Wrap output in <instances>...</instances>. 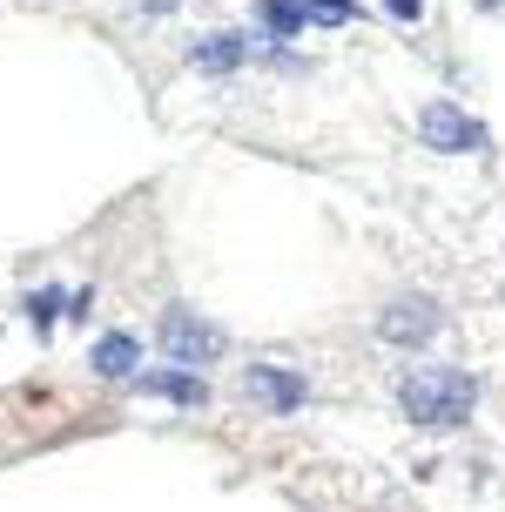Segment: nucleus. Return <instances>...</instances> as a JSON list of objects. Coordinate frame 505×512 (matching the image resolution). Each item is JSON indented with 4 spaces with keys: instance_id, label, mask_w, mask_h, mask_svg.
<instances>
[{
    "instance_id": "11",
    "label": "nucleus",
    "mask_w": 505,
    "mask_h": 512,
    "mask_svg": "<svg viewBox=\"0 0 505 512\" xmlns=\"http://www.w3.org/2000/svg\"><path fill=\"white\" fill-rule=\"evenodd\" d=\"M61 297H68V290H34V297H27V317H34V324L48 331L54 317H61Z\"/></svg>"
},
{
    "instance_id": "7",
    "label": "nucleus",
    "mask_w": 505,
    "mask_h": 512,
    "mask_svg": "<svg viewBox=\"0 0 505 512\" xmlns=\"http://www.w3.org/2000/svg\"><path fill=\"white\" fill-rule=\"evenodd\" d=\"M95 371H101V378H135V371H142L135 337H128V331H108V337L95 344Z\"/></svg>"
},
{
    "instance_id": "9",
    "label": "nucleus",
    "mask_w": 505,
    "mask_h": 512,
    "mask_svg": "<svg viewBox=\"0 0 505 512\" xmlns=\"http://www.w3.org/2000/svg\"><path fill=\"white\" fill-rule=\"evenodd\" d=\"M256 21L270 27V34H297V27H310V14H303V0H263Z\"/></svg>"
},
{
    "instance_id": "8",
    "label": "nucleus",
    "mask_w": 505,
    "mask_h": 512,
    "mask_svg": "<svg viewBox=\"0 0 505 512\" xmlns=\"http://www.w3.org/2000/svg\"><path fill=\"white\" fill-rule=\"evenodd\" d=\"M243 61V41L236 34H216V41H196V68H209V75H229Z\"/></svg>"
},
{
    "instance_id": "12",
    "label": "nucleus",
    "mask_w": 505,
    "mask_h": 512,
    "mask_svg": "<svg viewBox=\"0 0 505 512\" xmlns=\"http://www.w3.org/2000/svg\"><path fill=\"white\" fill-rule=\"evenodd\" d=\"M384 7H391L398 21H418V14H425V0H384Z\"/></svg>"
},
{
    "instance_id": "4",
    "label": "nucleus",
    "mask_w": 505,
    "mask_h": 512,
    "mask_svg": "<svg viewBox=\"0 0 505 512\" xmlns=\"http://www.w3.org/2000/svg\"><path fill=\"white\" fill-rule=\"evenodd\" d=\"M418 128H425L431 149H445V155H458V149H485V122H479V115H465V108H452V102H431Z\"/></svg>"
},
{
    "instance_id": "10",
    "label": "nucleus",
    "mask_w": 505,
    "mask_h": 512,
    "mask_svg": "<svg viewBox=\"0 0 505 512\" xmlns=\"http://www.w3.org/2000/svg\"><path fill=\"white\" fill-rule=\"evenodd\" d=\"M303 14H310V21L344 27V21H357V0H303Z\"/></svg>"
},
{
    "instance_id": "1",
    "label": "nucleus",
    "mask_w": 505,
    "mask_h": 512,
    "mask_svg": "<svg viewBox=\"0 0 505 512\" xmlns=\"http://www.w3.org/2000/svg\"><path fill=\"white\" fill-rule=\"evenodd\" d=\"M398 405L411 425H431V432H445V425H465L472 405H479V384L452 371V364H438V371H411L398 384Z\"/></svg>"
},
{
    "instance_id": "6",
    "label": "nucleus",
    "mask_w": 505,
    "mask_h": 512,
    "mask_svg": "<svg viewBox=\"0 0 505 512\" xmlns=\"http://www.w3.org/2000/svg\"><path fill=\"white\" fill-rule=\"evenodd\" d=\"M142 378V391H155V398H176V405H209V384L196 378V371H135Z\"/></svg>"
},
{
    "instance_id": "13",
    "label": "nucleus",
    "mask_w": 505,
    "mask_h": 512,
    "mask_svg": "<svg viewBox=\"0 0 505 512\" xmlns=\"http://www.w3.org/2000/svg\"><path fill=\"white\" fill-rule=\"evenodd\" d=\"M472 7H479V14H505V0H472Z\"/></svg>"
},
{
    "instance_id": "5",
    "label": "nucleus",
    "mask_w": 505,
    "mask_h": 512,
    "mask_svg": "<svg viewBox=\"0 0 505 512\" xmlns=\"http://www.w3.org/2000/svg\"><path fill=\"white\" fill-rule=\"evenodd\" d=\"M243 398H256V405H270V411H297L310 398V384L297 371H277V364H250L243 371Z\"/></svg>"
},
{
    "instance_id": "2",
    "label": "nucleus",
    "mask_w": 505,
    "mask_h": 512,
    "mask_svg": "<svg viewBox=\"0 0 505 512\" xmlns=\"http://www.w3.org/2000/svg\"><path fill=\"white\" fill-rule=\"evenodd\" d=\"M162 351L196 371V364H216V358H223V331H216V324H202L196 310L176 304L169 317H162Z\"/></svg>"
},
{
    "instance_id": "3",
    "label": "nucleus",
    "mask_w": 505,
    "mask_h": 512,
    "mask_svg": "<svg viewBox=\"0 0 505 512\" xmlns=\"http://www.w3.org/2000/svg\"><path fill=\"white\" fill-rule=\"evenodd\" d=\"M438 324H445V317H438V304H431V297H398V304L378 317V337L404 351V344H431V337H438Z\"/></svg>"
}]
</instances>
